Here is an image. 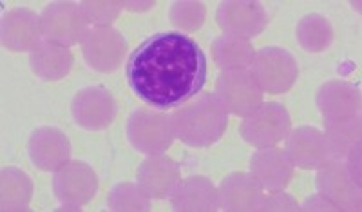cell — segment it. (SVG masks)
Returning <instances> with one entry per match:
<instances>
[{
    "label": "cell",
    "instance_id": "6da1fadb",
    "mask_svg": "<svg viewBox=\"0 0 362 212\" xmlns=\"http://www.w3.org/2000/svg\"><path fill=\"white\" fill-rule=\"evenodd\" d=\"M125 76L144 104L169 111L199 95L206 82V54L189 35L154 33L132 51Z\"/></svg>",
    "mask_w": 362,
    "mask_h": 212
},
{
    "label": "cell",
    "instance_id": "7a4b0ae2",
    "mask_svg": "<svg viewBox=\"0 0 362 212\" xmlns=\"http://www.w3.org/2000/svg\"><path fill=\"white\" fill-rule=\"evenodd\" d=\"M174 138L185 146L205 149L221 140L228 127V111L216 95L199 93L170 114Z\"/></svg>",
    "mask_w": 362,
    "mask_h": 212
},
{
    "label": "cell",
    "instance_id": "3957f363",
    "mask_svg": "<svg viewBox=\"0 0 362 212\" xmlns=\"http://www.w3.org/2000/svg\"><path fill=\"white\" fill-rule=\"evenodd\" d=\"M292 131V118L286 107L277 102L261 104L239 125V134L255 149L276 147Z\"/></svg>",
    "mask_w": 362,
    "mask_h": 212
},
{
    "label": "cell",
    "instance_id": "277c9868",
    "mask_svg": "<svg viewBox=\"0 0 362 212\" xmlns=\"http://www.w3.org/2000/svg\"><path fill=\"white\" fill-rule=\"evenodd\" d=\"M250 73L261 91L281 95L293 88L299 76V66L292 53L283 47L270 46L255 53Z\"/></svg>",
    "mask_w": 362,
    "mask_h": 212
},
{
    "label": "cell",
    "instance_id": "5b68a950",
    "mask_svg": "<svg viewBox=\"0 0 362 212\" xmlns=\"http://www.w3.org/2000/svg\"><path fill=\"white\" fill-rule=\"evenodd\" d=\"M40 28L45 42L62 47L82 44L89 33V22L83 17L80 4L74 2H53L45 6L40 15Z\"/></svg>",
    "mask_w": 362,
    "mask_h": 212
},
{
    "label": "cell",
    "instance_id": "8992f818",
    "mask_svg": "<svg viewBox=\"0 0 362 212\" xmlns=\"http://www.w3.org/2000/svg\"><path fill=\"white\" fill-rule=\"evenodd\" d=\"M127 138L138 153L163 154L174 140L170 114L153 109L134 111L127 122Z\"/></svg>",
    "mask_w": 362,
    "mask_h": 212
},
{
    "label": "cell",
    "instance_id": "52a82bcc",
    "mask_svg": "<svg viewBox=\"0 0 362 212\" xmlns=\"http://www.w3.org/2000/svg\"><path fill=\"white\" fill-rule=\"evenodd\" d=\"M216 96L235 117H248L263 104V91L250 69L223 71L216 80Z\"/></svg>",
    "mask_w": 362,
    "mask_h": 212
},
{
    "label": "cell",
    "instance_id": "ba28073f",
    "mask_svg": "<svg viewBox=\"0 0 362 212\" xmlns=\"http://www.w3.org/2000/svg\"><path fill=\"white\" fill-rule=\"evenodd\" d=\"M98 191L96 172L86 162H69L53 176V192L66 208H80L89 204Z\"/></svg>",
    "mask_w": 362,
    "mask_h": 212
},
{
    "label": "cell",
    "instance_id": "9c48e42d",
    "mask_svg": "<svg viewBox=\"0 0 362 212\" xmlns=\"http://www.w3.org/2000/svg\"><path fill=\"white\" fill-rule=\"evenodd\" d=\"M216 20L225 35L248 40L263 33L268 24V15L261 2L226 0L219 4Z\"/></svg>",
    "mask_w": 362,
    "mask_h": 212
},
{
    "label": "cell",
    "instance_id": "30bf717a",
    "mask_svg": "<svg viewBox=\"0 0 362 212\" xmlns=\"http://www.w3.org/2000/svg\"><path fill=\"white\" fill-rule=\"evenodd\" d=\"M317 191L339 211H361V185L351 178L344 160H332L319 169Z\"/></svg>",
    "mask_w": 362,
    "mask_h": 212
},
{
    "label": "cell",
    "instance_id": "8fae6325",
    "mask_svg": "<svg viewBox=\"0 0 362 212\" xmlns=\"http://www.w3.org/2000/svg\"><path fill=\"white\" fill-rule=\"evenodd\" d=\"M83 59L90 69L111 73L118 69L127 53V40L119 31L109 28H93L82 42Z\"/></svg>",
    "mask_w": 362,
    "mask_h": 212
},
{
    "label": "cell",
    "instance_id": "7c38bea8",
    "mask_svg": "<svg viewBox=\"0 0 362 212\" xmlns=\"http://www.w3.org/2000/svg\"><path fill=\"white\" fill-rule=\"evenodd\" d=\"M284 153L293 167L305 171H319L334 160L325 133L315 127H297L290 131Z\"/></svg>",
    "mask_w": 362,
    "mask_h": 212
},
{
    "label": "cell",
    "instance_id": "4fadbf2b",
    "mask_svg": "<svg viewBox=\"0 0 362 212\" xmlns=\"http://www.w3.org/2000/svg\"><path fill=\"white\" fill-rule=\"evenodd\" d=\"M71 114L76 125L87 131L107 129L116 117V105L111 93L100 86H90L74 95Z\"/></svg>",
    "mask_w": 362,
    "mask_h": 212
},
{
    "label": "cell",
    "instance_id": "5bb4252c",
    "mask_svg": "<svg viewBox=\"0 0 362 212\" xmlns=\"http://www.w3.org/2000/svg\"><path fill=\"white\" fill-rule=\"evenodd\" d=\"M69 138L57 127H38L28 141V154L40 171L57 172L71 162Z\"/></svg>",
    "mask_w": 362,
    "mask_h": 212
},
{
    "label": "cell",
    "instance_id": "9a60e30c",
    "mask_svg": "<svg viewBox=\"0 0 362 212\" xmlns=\"http://www.w3.org/2000/svg\"><path fill=\"white\" fill-rule=\"evenodd\" d=\"M317 107L325 125L361 118V91L341 80H329L317 91Z\"/></svg>",
    "mask_w": 362,
    "mask_h": 212
},
{
    "label": "cell",
    "instance_id": "2e32d148",
    "mask_svg": "<svg viewBox=\"0 0 362 212\" xmlns=\"http://www.w3.org/2000/svg\"><path fill=\"white\" fill-rule=\"evenodd\" d=\"M180 169L176 162L165 154H153L141 162L136 172V183L145 196L153 200H167L180 183Z\"/></svg>",
    "mask_w": 362,
    "mask_h": 212
},
{
    "label": "cell",
    "instance_id": "e0dca14e",
    "mask_svg": "<svg viewBox=\"0 0 362 212\" xmlns=\"http://www.w3.org/2000/svg\"><path fill=\"white\" fill-rule=\"evenodd\" d=\"M250 176L263 191H283L293 179V165L286 153L277 147L257 149L250 158Z\"/></svg>",
    "mask_w": 362,
    "mask_h": 212
},
{
    "label": "cell",
    "instance_id": "ac0fdd59",
    "mask_svg": "<svg viewBox=\"0 0 362 212\" xmlns=\"http://www.w3.org/2000/svg\"><path fill=\"white\" fill-rule=\"evenodd\" d=\"M40 17L28 8H15L2 18V46L15 53L35 51L40 46Z\"/></svg>",
    "mask_w": 362,
    "mask_h": 212
},
{
    "label": "cell",
    "instance_id": "d6986e66",
    "mask_svg": "<svg viewBox=\"0 0 362 212\" xmlns=\"http://www.w3.org/2000/svg\"><path fill=\"white\" fill-rule=\"evenodd\" d=\"M263 189L247 172H232L223 178L218 189L223 211H257L263 200Z\"/></svg>",
    "mask_w": 362,
    "mask_h": 212
},
{
    "label": "cell",
    "instance_id": "ffe728a7",
    "mask_svg": "<svg viewBox=\"0 0 362 212\" xmlns=\"http://www.w3.org/2000/svg\"><path fill=\"white\" fill-rule=\"evenodd\" d=\"M170 204L177 212L218 211V189L205 176H190L177 183L176 191L170 196Z\"/></svg>",
    "mask_w": 362,
    "mask_h": 212
},
{
    "label": "cell",
    "instance_id": "44dd1931",
    "mask_svg": "<svg viewBox=\"0 0 362 212\" xmlns=\"http://www.w3.org/2000/svg\"><path fill=\"white\" fill-rule=\"evenodd\" d=\"M73 60L69 47L42 42L31 54V69L40 80H60L69 75Z\"/></svg>",
    "mask_w": 362,
    "mask_h": 212
},
{
    "label": "cell",
    "instance_id": "7402d4cb",
    "mask_svg": "<svg viewBox=\"0 0 362 212\" xmlns=\"http://www.w3.org/2000/svg\"><path fill=\"white\" fill-rule=\"evenodd\" d=\"M254 47L248 40L221 35L212 42V59L221 71L247 69L254 62Z\"/></svg>",
    "mask_w": 362,
    "mask_h": 212
},
{
    "label": "cell",
    "instance_id": "603a6c76",
    "mask_svg": "<svg viewBox=\"0 0 362 212\" xmlns=\"http://www.w3.org/2000/svg\"><path fill=\"white\" fill-rule=\"evenodd\" d=\"M296 38L308 53H325L334 44V28L326 17L310 13L297 22Z\"/></svg>",
    "mask_w": 362,
    "mask_h": 212
},
{
    "label": "cell",
    "instance_id": "cb8c5ba5",
    "mask_svg": "<svg viewBox=\"0 0 362 212\" xmlns=\"http://www.w3.org/2000/svg\"><path fill=\"white\" fill-rule=\"evenodd\" d=\"M0 194L2 211H25L33 198V182L17 167H4Z\"/></svg>",
    "mask_w": 362,
    "mask_h": 212
},
{
    "label": "cell",
    "instance_id": "d4e9b609",
    "mask_svg": "<svg viewBox=\"0 0 362 212\" xmlns=\"http://www.w3.org/2000/svg\"><path fill=\"white\" fill-rule=\"evenodd\" d=\"M325 136L334 160H344L348 151L361 141V118L325 125Z\"/></svg>",
    "mask_w": 362,
    "mask_h": 212
},
{
    "label": "cell",
    "instance_id": "484cf974",
    "mask_svg": "<svg viewBox=\"0 0 362 212\" xmlns=\"http://www.w3.org/2000/svg\"><path fill=\"white\" fill-rule=\"evenodd\" d=\"M107 207L111 211H148L151 208V198L144 194L138 183H118L109 192Z\"/></svg>",
    "mask_w": 362,
    "mask_h": 212
},
{
    "label": "cell",
    "instance_id": "4316f807",
    "mask_svg": "<svg viewBox=\"0 0 362 212\" xmlns=\"http://www.w3.org/2000/svg\"><path fill=\"white\" fill-rule=\"evenodd\" d=\"M205 17L206 9L203 2L183 0V2H174L170 8V22L181 31L199 30L205 22Z\"/></svg>",
    "mask_w": 362,
    "mask_h": 212
},
{
    "label": "cell",
    "instance_id": "83f0119b",
    "mask_svg": "<svg viewBox=\"0 0 362 212\" xmlns=\"http://www.w3.org/2000/svg\"><path fill=\"white\" fill-rule=\"evenodd\" d=\"M80 9L89 24H95V28H109L119 17V13L124 9V2H116V0L82 2Z\"/></svg>",
    "mask_w": 362,
    "mask_h": 212
},
{
    "label": "cell",
    "instance_id": "f1b7e54d",
    "mask_svg": "<svg viewBox=\"0 0 362 212\" xmlns=\"http://www.w3.org/2000/svg\"><path fill=\"white\" fill-rule=\"evenodd\" d=\"M257 211H299V204L283 189V191H272L268 196H263Z\"/></svg>",
    "mask_w": 362,
    "mask_h": 212
},
{
    "label": "cell",
    "instance_id": "f546056e",
    "mask_svg": "<svg viewBox=\"0 0 362 212\" xmlns=\"http://www.w3.org/2000/svg\"><path fill=\"white\" fill-rule=\"evenodd\" d=\"M299 211H339L332 201H328L325 196L321 194H313L312 198L305 201V204L300 205Z\"/></svg>",
    "mask_w": 362,
    "mask_h": 212
}]
</instances>
